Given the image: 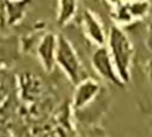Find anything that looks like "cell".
I'll list each match as a JSON object with an SVG mask.
<instances>
[{
  "label": "cell",
  "mask_w": 152,
  "mask_h": 137,
  "mask_svg": "<svg viewBox=\"0 0 152 137\" xmlns=\"http://www.w3.org/2000/svg\"><path fill=\"white\" fill-rule=\"evenodd\" d=\"M106 43L119 79L122 83H127L131 79V64L133 60V45L129 37L121 26L115 24L110 26Z\"/></svg>",
  "instance_id": "obj_1"
},
{
  "label": "cell",
  "mask_w": 152,
  "mask_h": 137,
  "mask_svg": "<svg viewBox=\"0 0 152 137\" xmlns=\"http://www.w3.org/2000/svg\"><path fill=\"white\" fill-rule=\"evenodd\" d=\"M56 64L64 71V74L74 85L78 83L83 79V69L80 58L71 43L63 35H58Z\"/></svg>",
  "instance_id": "obj_2"
},
{
  "label": "cell",
  "mask_w": 152,
  "mask_h": 137,
  "mask_svg": "<svg viewBox=\"0 0 152 137\" xmlns=\"http://www.w3.org/2000/svg\"><path fill=\"white\" fill-rule=\"evenodd\" d=\"M114 7L113 18L116 25L124 26L146 17L150 13L151 4L148 0H125Z\"/></svg>",
  "instance_id": "obj_3"
},
{
  "label": "cell",
  "mask_w": 152,
  "mask_h": 137,
  "mask_svg": "<svg viewBox=\"0 0 152 137\" xmlns=\"http://www.w3.org/2000/svg\"><path fill=\"white\" fill-rule=\"evenodd\" d=\"M90 62H91L93 69L101 79H103L110 83L118 85V86L124 85L121 82V80L119 79L116 68L114 66L112 56L106 45H100L95 49V51L91 55Z\"/></svg>",
  "instance_id": "obj_4"
},
{
  "label": "cell",
  "mask_w": 152,
  "mask_h": 137,
  "mask_svg": "<svg viewBox=\"0 0 152 137\" xmlns=\"http://www.w3.org/2000/svg\"><path fill=\"white\" fill-rule=\"evenodd\" d=\"M101 83L94 79L87 77L82 79L78 83H76V88L72 95V107L78 111L88 106L100 93Z\"/></svg>",
  "instance_id": "obj_5"
},
{
  "label": "cell",
  "mask_w": 152,
  "mask_h": 137,
  "mask_svg": "<svg viewBox=\"0 0 152 137\" xmlns=\"http://www.w3.org/2000/svg\"><path fill=\"white\" fill-rule=\"evenodd\" d=\"M57 43H58V36L52 32H48L42 37V39L37 45V55L39 57L43 68L46 71L53 70L56 66Z\"/></svg>",
  "instance_id": "obj_6"
},
{
  "label": "cell",
  "mask_w": 152,
  "mask_h": 137,
  "mask_svg": "<svg viewBox=\"0 0 152 137\" xmlns=\"http://www.w3.org/2000/svg\"><path fill=\"white\" fill-rule=\"evenodd\" d=\"M82 27L84 30V35L94 44H96V46L104 45L107 41V35L95 13L89 10H84L82 12Z\"/></svg>",
  "instance_id": "obj_7"
},
{
  "label": "cell",
  "mask_w": 152,
  "mask_h": 137,
  "mask_svg": "<svg viewBox=\"0 0 152 137\" xmlns=\"http://www.w3.org/2000/svg\"><path fill=\"white\" fill-rule=\"evenodd\" d=\"M77 12V0H58L57 23L59 26L69 24Z\"/></svg>",
  "instance_id": "obj_8"
},
{
  "label": "cell",
  "mask_w": 152,
  "mask_h": 137,
  "mask_svg": "<svg viewBox=\"0 0 152 137\" xmlns=\"http://www.w3.org/2000/svg\"><path fill=\"white\" fill-rule=\"evenodd\" d=\"M145 44L146 48L152 52V15L147 23V29H146V38H145Z\"/></svg>",
  "instance_id": "obj_9"
},
{
  "label": "cell",
  "mask_w": 152,
  "mask_h": 137,
  "mask_svg": "<svg viewBox=\"0 0 152 137\" xmlns=\"http://www.w3.org/2000/svg\"><path fill=\"white\" fill-rule=\"evenodd\" d=\"M147 79H148V82L152 87V57L147 62Z\"/></svg>",
  "instance_id": "obj_10"
},
{
  "label": "cell",
  "mask_w": 152,
  "mask_h": 137,
  "mask_svg": "<svg viewBox=\"0 0 152 137\" xmlns=\"http://www.w3.org/2000/svg\"><path fill=\"white\" fill-rule=\"evenodd\" d=\"M109 4H112L113 6H116V5H119V4H121V2H124L125 0H107Z\"/></svg>",
  "instance_id": "obj_11"
}]
</instances>
